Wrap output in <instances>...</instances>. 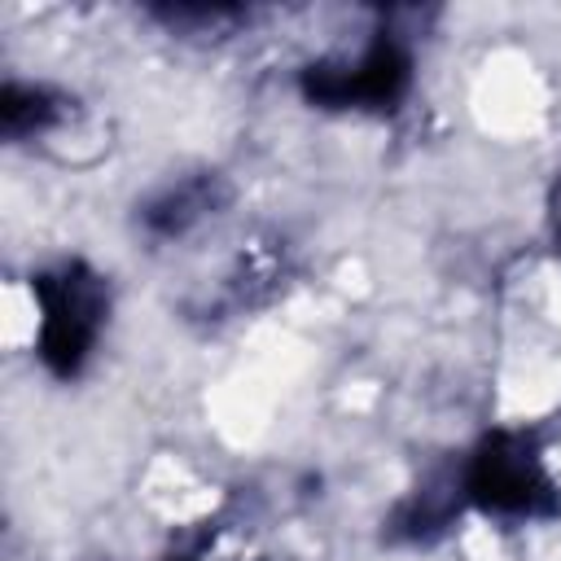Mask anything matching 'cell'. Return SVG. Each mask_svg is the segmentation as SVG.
Returning a JSON list of instances; mask_svg holds the SVG:
<instances>
[{
	"label": "cell",
	"instance_id": "cell-4",
	"mask_svg": "<svg viewBox=\"0 0 561 561\" xmlns=\"http://www.w3.org/2000/svg\"><path fill=\"white\" fill-rule=\"evenodd\" d=\"M224 202H228V184H224L215 171L184 175V180L167 184L162 193H153V197L140 206V224H145L153 237H184V232H193L197 224H206Z\"/></svg>",
	"mask_w": 561,
	"mask_h": 561
},
{
	"label": "cell",
	"instance_id": "cell-3",
	"mask_svg": "<svg viewBox=\"0 0 561 561\" xmlns=\"http://www.w3.org/2000/svg\"><path fill=\"white\" fill-rule=\"evenodd\" d=\"M412 83V53L377 31L355 57H324L302 70V96L324 110H394Z\"/></svg>",
	"mask_w": 561,
	"mask_h": 561
},
{
	"label": "cell",
	"instance_id": "cell-1",
	"mask_svg": "<svg viewBox=\"0 0 561 561\" xmlns=\"http://www.w3.org/2000/svg\"><path fill=\"white\" fill-rule=\"evenodd\" d=\"M35 355L53 377H79L110 320V285L83 259H66L31 276Z\"/></svg>",
	"mask_w": 561,
	"mask_h": 561
},
{
	"label": "cell",
	"instance_id": "cell-5",
	"mask_svg": "<svg viewBox=\"0 0 561 561\" xmlns=\"http://www.w3.org/2000/svg\"><path fill=\"white\" fill-rule=\"evenodd\" d=\"M70 114V101L48 83H18L9 79L0 92V127L9 140H35L48 136Z\"/></svg>",
	"mask_w": 561,
	"mask_h": 561
},
{
	"label": "cell",
	"instance_id": "cell-2",
	"mask_svg": "<svg viewBox=\"0 0 561 561\" xmlns=\"http://www.w3.org/2000/svg\"><path fill=\"white\" fill-rule=\"evenodd\" d=\"M460 500L500 522H543L561 508L543 451L522 430L486 434L456 473Z\"/></svg>",
	"mask_w": 561,
	"mask_h": 561
},
{
	"label": "cell",
	"instance_id": "cell-6",
	"mask_svg": "<svg viewBox=\"0 0 561 561\" xmlns=\"http://www.w3.org/2000/svg\"><path fill=\"white\" fill-rule=\"evenodd\" d=\"M548 232H552V245L561 254V175L552 184V197H548Z\"/></svg>",
	"mask_w": 561,
	"mask_h": 561
}]
</instances>
